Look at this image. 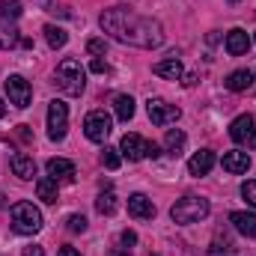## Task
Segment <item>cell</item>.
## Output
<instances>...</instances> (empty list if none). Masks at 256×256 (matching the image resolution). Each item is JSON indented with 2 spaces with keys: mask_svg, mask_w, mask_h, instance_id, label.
I'll list each match as a JSON object with an SVG mask.
<instances>
[{
  "mask_svg": "<svg viewBox=\"0 0 256 256\" xmlns=\"http://www.w3.org/2000/svg\"><path fill=\"white\" fill-rule=\"evenodd\" d=\"M66 131H68V104L54 98L48 104V137L51 140H63Z\"/></svg>",
  "mask_w": 256,
  "mask_h": 256,
  "instance_id": "obj_6",
  "label": "cell"
},
{
  "mask_svg": "<svg viewBox=\"0 0 256 256\" xmlns=\"http://www.w3.org/2000/svg\"><path fill=\"white\" fill-rule=\"evenodd\" d=\"M98 24H102L104 33H110L122 45H134V48H146L149 51V48H158L164 42L161 21L149 18V15H137L134 9H126V6L104 9Z\"/></svg>",
  "mask_w": 256,
  "mask_h": 256,
  "instance_id": "obj_1",
  "label": "cell"
},
{
  "mask_svg": "<svg viewBox=\"0 0 256 256\" xmlns=\"http://www.w3.org/2000/svg\"><path fill=\"white\" fill-rule=\"evenodd\" d=\"M242 196H244V200L256 208V182H254V179H248V182L242 185Z\"/></svg>",
  "mask_w": 256,
  "mask_h": 256,
  "instance_id": "obj_29",
  "label": "cell"
},
{
  "mask_svg": "<svg viewBox=\"0 0 256 256\" xmlns=\"http://www.w3.org/2000/svg\"><path fill=\"white\" fill-rule=\"evenodd\" d=\"M120 161H122L120 149H114V146H104V152H102V164H104L108 170H116V167H120Z\"/></svg>",
  "mask_w": 256,
  "mask_h": 256,
  "instance_id": "obj_26",
  "label": "cell"
},
{
  "mask_svg": "<svg viewBox=\"0 0 256 256\" xmlns=\"http://www.w3.org/2000/svg\"><path fill=\"white\" fill-rule=\"evenodd\" d=\"M208 212H212V206H208V200L206 196H182V200H176L173 202V208H170V218L176 220V224H200L202 218H208Z\"/></svg>",
  "mask_w": 256,
  "mask_h": 256,
  "instance_id": "obj_3",
  "label": "cell"
},
{
  "mask_svg": "<svg viewBox=\"0 0 256 256\" xmlns=\"http://www.w3.org/2000/svg\"><path fill=\"white\" fill-rule=\"evenodd\" d=\"M230 3H238V0H230Z\"/></svg>",
  "mask_w": 256,
  "mask_h": 256,
  "instance_id": "obj_40",
  "label": "cell"
},
{
  "mask_svg": "<svg viewBox=\"0 0 256 256\" xmlns=\"http://www.w3.org/2000/svg\"><path fill=\"white\" fill-rule=\"evenodd\" d=\"M230 137L236 140V143H242V146H248V149H256V120L254 116H236L232 120V126H230Z\"/></svg>",
  "mask_w": 256,
  "mask_h": 256,
  "instance_id": "obj_9",
  "label": "cell"
},
{
  "mask_svg": "<svg viewBox=\"0 0 256 256\" xmlns=\"http://www.w3.org/2000/svg\"><path fill=\"white\" fill-rule=\"evenodd\" d=\"M18 42H21V36H18L15 21H9V18H3V15H0V48L6 51V48H15Z\"/></svg>",
  "mask_w": 256,
  "mask_h": 256,
  "instance_id": "obj_19",
  "label": "cell"
},
{
  "mask_svg": "<svg viewBox=\"0 0 256 256\" xmlns=\"http://www.w3.org/2000/svg\"><path fill=\"white\" fill-rule=\"evenodd\" d=\"M212 167H214V152H212V149L194 152L191 161H188V173H191V176H206Z\"/></svg>",
  "mask_w": 256,
  "mask_h": 256,
  "instance_id": "obj_13",
  "label": "cell"
},
{
  "mask_svg": "<svg viewBox=\"0 0 256 256\" xmlns=\"http://www.w3.org/2000/svg\"><path fill=\"white\" fill-rule=\"evenodd\" d=\"M114 110H116V116H120L122 122H128V120L134 116V98H131V96H116V98H114Z\"/></svg>",
  "mask_w": 256,
  "mask_h": 256,
  "instance_id": "obj_23",
  "label": "cell"
},
{
  "mask_svg": "<svg viewBox=\"0 0 256 256\" xmlns=\"http://www.w3.org/2000/svg\"><path fill=\"white\" fill-rule=\"evenodd\" d=\"M3 84H6V96H9V104H15V108H30L33 90H30V84H27L21 74H9Z\"/></svg>",
  "mask_w": 256,
  "mask_h": 256,
  "instance_id": "obj_8",
  "label": "cell"
},
{
  "mask_svg": "<svg viewBox=\"0 0 256 256\" xmlns=\"http://www.w3.org/2000/svg\"><path fill=\"white\" fill-rule=\"evenodd\" d=\"M230 224H232L242 236L256 238V214L254 212H232V214H230Z\"/></svg>",
  "mask_w": 256,
  "mask_h": 256,
  "instance_id": "obj_17",
  "label": "cell"
},
{
  "mask_svg": "<svg viewBox=\"0 0 256 256\" xmlns=\"http://www.w3.org/2000/svg\"><path fill=\"white\" fill-rule=\"evenodd\" d=\"M12 226L21 236H33L42 230V212L33 202H15L12 206Z\"/></svg>",
  "mask_w": 256,
  "mask_h": 256,
  "instance_id": "obj_4",
  "label": "cell"
},
{
  "mask_svg": "<svg viewBox=\"0 0 256 256\" xmlns=\"http://www.w3.org/2000/svg\"><path fill=\"white\" fill-rule=\"evenodd\" d=\"M120 152L128 161H143V158H149V143L140 134H126L122 143H120Z\"/></svg>",
  "mask_w": 256,
  "mask_h": 256,
  "instance_id": "obj_10",
  "label": "cell"
},
{
  "mask_svg": "<svg viewBox=\"0 0 256 256\" xmlns=\"http://www.w3.org/2000/svg\"><path fill=\"white\" fill-rule=\"evenodd\" d=\"M60 256H80V254H78L74 248H68V244H66V248H60Z\"/></svg>",
  "mask_w": 256,
  "mask_h": 256,
  "instance_id": "obj_36",
  "label": "cell"
},
{
  "mask_svg": "<svg viewBox=\"0 0 256 256\" xmlns=\"http://www.w3.org/2000/svg\"><path fill=\"white\" fill-rule=\"evenodd\" d=\"M152 72H155L158 78H167V80H179V78L185 74V68H182V63H179L176 54H170V57H164L161 63H155Z\"/></svg>",
  "mask_w": 256,
  "mask_h": 256,
  "instance_id": "obj_16",
  "label": "cell"
},
{
  "mask_svg": "<svg viewBox=\"0 0 256 256\" xmlns=\"http://www.w3.org/2000/svg\"><path fill=\"white\" fill-rule=\"evenodd\" d=\"M161 155V146L158 143H149V158H158Z\"/></svg>",
  "mask_w": 256,
  "mask_h": 256,
  "instance_id": "obj_35",
  "label": "cell"
},
{
  "mask_svg": "<svg viewBox=\"0 0 256 256\" xmlns=\"http://www.w3.org/2000/svg\"><path fill=\"white\" fill-rule=\"evenodd\" d=\"M220 164H224V170H226V173H236V176H238V173H248V170H250V155H248V152H242V149H232V152H226V155H224V161H220Z\"/></svg>",
  "mask_w": 256,
  "mask_h": 256,
  "instance_id": "obj_12",
  "label": "cell"
},
{
  "mask_svg": "<svg viewBox=\"0 0 256 256\" xmlns=\"http://www.w3.org/2000/svg\"><path fill=\"white\" fill-rule=\"evenodd\" d=\"M96 208H98L102 214H114V212L120 208L116 194H114V191H102V194H98V200H96Z\"/></svg>",
  "mask_w": 256,
  "mask_h": 256,
  "instance_id": "obj_24",
  "label": "cell"
},
{
  "mask_svg": "<svg viewBox=\"0 0 256 256\" xmlns=\"http://www.w3.org/2000/svg\"><path fill=\"white\" fill-rule=\"evenodd\" d=\"M54 84L63 90L66 96H80L84 86H86V68L74 57H66L63 63L57 66V72H54Z\"/></svg>",
  "mask_w": 256,
  "mask_h": 256,
  "instance_id": "obj_2",
  "label": "cell"
},
{
  "mask_svg": "<svg viewBox=\"0 0 256 256\" xmlns=\"http://www.w3.org/2000/svg\"><path fill=\"white\" fill-rule=\"evenodd\" d=\"M185 143H188V137H185L182 128H170L167 137H164V149H167L170 155H182V152H185Z\"/></svg>",
  "mask_w": 256,
  "mask_h": 256,
  "instance_id": "obj_20",
  "label": "cell"
},
{
  "mask_svg": "<svg viewBox=\"0 0 256 256\" xmlns=\"http://www.w3.org/2000/svg\"><path fill=\"white\" fill-rule=\"evenodd\" d=\"M250 84H254V74H250L248 68H238V72H232V74L226 78V86H230L232 92H244Z\"/></svg>",
  "mask_w": 256,
  "mask_h": 256,
  "instance_id": "obj_21",
  "label": "cell"
},
{
  "mask_svg": "<svg viewBox=\"0 0 256 256\" xmlns=\"http://www.w3.org/2000/svg\"><path fill=\"white\" fill-rule=\"evenodd\" d=\"M226 51H230L232 57H242V54H248V51H250V36H248L242 27L230 30V33H226Z\"/></svg>",
  "mask_w": 256,
  "mask_h": 256,
  "instance_id": "obj_15",
  "label": "cell"
},
{
  "mask_svg": "<svg viewBox=\"0 0 256 256\" xmlns=\"http://www.w3.org/2000/svg\"><path fill=\"white\" fill-rule=\"evenodd\" d=\"M120 242H122V248H131V244H137V232H134V230H126V232L120 236Z\"/></svg>",
  "mask_w": 256,
  "mask_h": 256,
  "instance_id": "obj_31",
  "label": "cell"
},
{
  "mask_svg": "<svg viewBox=\"0 0 256 256\" xmlns=\"http://www.w3.org/2000/svg\"><path fill=\"white\" fill-rule=\"evenodd\" d=\"M86 51H90V54H104V51H108V42H104V39H90V42H86Z\"/></svg>",
  "mask_w": 256,
  "mask_h": 256,
  "instance_id": "obj_30",
  "label": "cell"
},
{
  "mask_svg": "<svg viewBox=\"0 0 256 256\" xmlns=\"http://www.w3.org/2000/svg\"><path fill=\"white\" fill-rule=\"evenodd\" d=\"M146 114H149V120H152V126H173L179 116H182V110L176 108V104H167L164 98H149L146 102Z\"/></svg>",
  "mask_w": 256,
  "mask_h": 256,
  "instance_id": "obj_7",
  "label": "cell"
},
{
  "mask_svg": "<svg viewBox=\"0 0 256 256\" xmlns=\"http://www.w3.org/2000/svg\"><path fill=\"white\" fill-rule=\"evenodd\" d=\"M90 68H92V72H98V74H102V72H108V63H104V60H102V57H92V63H90Z\"/></svg>",
  "mask_w": 256,
  "mask_h": 256,
  "instance_id": "obj_33",
  "label": "cell"
},
{
  "mask_svg": "<svg viewBox=\"0 0 256 256\" xmlns=\"http://www.w3.org/2000/svg\"><path fill=\"white\" fill-rule=\"evenodd\" d=\"M196 84V74H185V86H194Z\"/></svg>",
  "mask_w": 256,
  "mask_h": 256,
  "instance_id": "obj_38",
  "label": "cell"
},
{
  "mask_svg": "<svg viewBox=\"0 0 256 256\" xmlns=\"http://www.w3.org/2000/svg\"><path fill=\"white\" fill-rule=\"evenodd\" d=\"M108 256H131V254H128V248H116V250H110Z\"/></svg>",
  "mask_w": 256,
  "mask_h": 256,
  "instance_id": "obj_37",
  "label": "cell"
},
{
  "mask_svg": "<svg viewBox=\"0 0 256 256\" xmlns=\"http://www.w3.org/2000/svg\"><path fill=\"white\" fill-rule=\"evenodd\" d=\"M45 170H48V176H51L54 182H72V179H74V164L66 161V158H51V161L45 164Z\"/></svg>",
  "mask_w": 256,
  "mask_h": 256,
  "instance_id": "obj_14",
  "label": "cell"
},
{
  "mask_svg": "<svg viewBox=\"0 0 256 256\" xmlns=\"http://www.w3.org/2000/svg\"><path fill=\"white\" fill-rule=\"evenodd\" d=\"M110 131H114V120H110L104 110H92V114H86V120H84V134H86V140H92V143H104Z\"/></svg>",
  "mask_w": 256,
  "mask_h": 256,
  "instance_id": "obj_5",
  "label": "cell"
},
{
  "mask_svg": "<svg viewBox=\"0 0 256 256\" xmlns=\"http://www.w3.org/2000/svg\"><path fill=\"white\" fill-rule=\"evenodd\" d=\"M0 15L9 18V21H15L21 15V0H0Z\"/></svg>",
  "mask_w": 256,
  "mask_h": 256,
  "instance_id": "obj_27",
  "label": "cell"
},
{
  "mask_svg": "<svg viewBox=\"0 0 256 256\" xmlns=\"http://www.w3.org/2000/svg\"><path fill=\"white\" fill-rule=\"evenodd\" d=\"M68 232H86V218L84 214H72L68 218Z\"/></svg>",
  "mask_w": 256,
  "mask_h": 256,
  "instance_id": "obj_28",
  "label": "cell"
},
{
  "mask_svg": "<svg viewBox=\"0 0 256 256\" xmlns=\"http://www.w3.org/2000/svg\"><path fill=\"white\" fill-rule=\"evenodd\" d=\"M45 6H48V12H54V15H68V9L66 6H60V3H54V0H45Z\"/></svg>",
  "mask_w": 256,
  "mask_h": 256,
  "instance_id": "obj_32",
  "label": "cell"
},
{
  "mask_svg": "<svg viewBox=\"0 0 256 256\" xmlns=\"http://www.w3.org/2000/svg\"><path fill=\"white\" fill-rule=\"evenodd\" d=\"M21 256H45V250H42L39 244H30V248H24V250H21Z\"/></svg>",
  "mask_w": 256,
  "mask_h": 256,
  "instance_id": "obj_34",
  "label": "cell"
},
{
  "mask_svg": "<svg viewBox=\"0 0 256 256\" xmlns=\"http://www.w3.org/2000/svg\"><path fill=\"white\" fill-rule=\"evenodd\" d=\"M128 214L137 220H152L155 218V202L146 194H131L128 196Z\"/></svg>",
  "mask_w": 256,
  "mask_h": 256,
  "instance_id": "obj_11",
  "label": "cell"
},
{
  "mask_svg": "<svg viewBox=\"0 0 256 256\" xmlns=\"http://www.w3.org/2000/svg\"><path fill=\"white\" fill-rule=\"evenodd\" d=\"M3 116H6V102L0 98V120H3Z\"/></svg>",
  "mask_w": 256,
  "mask_h": 256,
  "instance_id": "obj_39",
  "label": "cell"
},
{
  "mask_svg": "<svg viewBox=\"0 0 256 256\" xmlns=\"http://www.w3.org/2000/svg\"><path fill=\"white\" fill-rule=\"evenodd\" d=\"M45 39H48V45H51V48H63L66 42H68V33H66L63 27L48 24V27H45Z\"/></svg>",
  "mask_w": 256,
  "mask_h": 256,
  "instance_id": "obj_25",
  "label": "cell"
},
{
  "mask_svg": "<svg viewBox=\"0 0 256 256\" xmlns=\"http://www.w3.org/2000/svg\"><path fill=\"white\" fill-rule=\"evenodd\" d=\"M9 164H12V173H15L18 179H33V176H36V161H33L30 155H24V152H15Z\"/></svg>",
  "mask_w": 256,
  "mask_h": 256,
  "instance_id": "obj_18",
  "label": "cell"
},
{
  "mask_svg": "<svg viewBox=\"0 0 256 256\" xmlns=\"http://www.w3.org/2000/svg\"><path fill=\"white\" fill-rule=\"evenodd\" d=\"M36 194H39V200H45V202H57V182H54L51 176H42V179L36 182Z\"/></svg>",
  "mask_w": 256,
  "mask_h": 256,
  "instance_id": "obj_22",
  "label": "cell"
}]
</instances>
